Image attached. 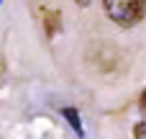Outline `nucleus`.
<instances>
[{
  "label": "nucleus",
  "mask_w": 146,
  "mask_h": 139,
  "mask_svg": "<svg viewBox=\"0 0 146 139\" xmlns=\"http://www.w3.org/2000/svg\"><path fill=\"white\" fill-rule=\"evenodd\" d=\"M103 8H105L108 18L123 28L136 26L146 15V0H103Z\"/></svg>",
  "instance_id": "obj_1"
},
{
  "label": "nucleus",
  "mask_w": 146,
  "mask_h": 139,
  "mask_svg": "<svg viewBox=\"0 0 146 139\" xmlns=\"http://www.w3.org/2000/svg\"><path fill=\"white\" fill-rule=\"evenodd\" d=\"M62 113H64V119L69 121V126H72V129H74V132H77V134L82 137V124H80V113H77L74 108H64Z\"/></svg>",
  "instance_id": "obj_2"
},
{
  "label": "nucleus",
  "mask_w": 146,
  "mask_h": 139,
  "mask_svg": "<svg viewBox=\"0 0 146 139\" xmlns=\"http://www.w3.org/2000/svg\"><path fill=\"white\" fill-rule=\"evenodd\" d=\"M59 10H54V13H46V36H54L56 31H59Z\"/></svg>",
  "instance_id": "obj_3"
},
{
  "label": "nucleus",
  "mask_w": 146,
  "mask_h": 139,
  "mask_svg": "<svg viewBox=\"0 0 146 139\" xmlns=\"http://www.w3.org/2000/svg\"><path fill=\"white\" fill-rule=\"evenodd\" d=\"M133 139H146V121L133 126Z\"/></svg>",
  "instance_id": "obj_4"
},
{
  "label": "nucleus",
  "mask_w": 146,
  "mask_h": 139,
  "mask_svg": "<svg viewBox=\"0 0 146 139\" xmlns=\"http://www.w3.org/2000/svg\"><path fill=\"white\" fill-rule=\"evenodd\" d=\"M141 108H144V111H146V90H144V93H141Z\"/></svg>",
  "instance_id": "obj_5"
},
{
  "label": "nucleus",
  "mask_w": 146,
  "mask_h": 139,
  "mask_svg": "<svg viewBox=\"0 0 146 139\" xmlns=\"http://www.w3.org/2000/svg\"><path fill=\"white\" fill-rule=\"evenodd\" d=\"M74 3H77V5H82V8H85V5H90V0H74Z\"/></svg>",
  "instance_id": "obj_6"
}]
</instances>
